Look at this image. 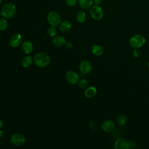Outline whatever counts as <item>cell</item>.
I'll list each match as a JSON object with an SVG mask.
<instances>
[{
	"label": "cell",
	"instance_id": "obj_1",
	"mask_svg": "<svg viewBox=\"0 0 149 149\" xmlns=\"http://www.w3.org/2000/svg\"><path fill=\"white\" fill-rule=\"evenodd\" d=\"M33 62L38 67L43 68L49 65L51 58L45 52H39L34 55Z\"/></svg>",
	"mask_w": 149,
	"mask_h": 149
},
{
	"label": "cell",
	"instance_id": "obj_2",
	"mask_svg": "<svg viewBox=\"0 0 149 149\" xmlns=\"http://www.w3.org/2000/svg\"><path fill=\"white\" fill-rule=\"evenodd\" d=\"M16 13V8L12 3H6L3 5L1 10V14L5 19L13 17Z\"/></svg>",
	"mask_w": 149,
	"mask_h": 149
},
{
	"label": "cell",
	"instance_id": "obj_3",
	"mask_svg": "<svg viewBox=\"0 0 149 149\" xmlns=\"http://www.w3.org/2000/svg\"><path fill=\"white\" fill-rule=\"evenodd\" d=\"M47 21L51 26L56 27L61 23V17L58 12L51 11L47 15Z\"/></svg>",
	"mask_w": 149,
	"mask_h": 149
},
{
	"label": "cell",
	"instance_id": "obj_4",
	"mask_svg": "<svg viewBox=\"0 0 149 149\" xmlns=\"http://www.w3.org/2000/svg\"><path fill=\"white\" fill-rule=\"evenodd\" d=\"M146 42L145 38L140 34H136L132 36L130 40V44L134 48L141 47Z\"/></svg>",
	"mask_w": 149,
	"mask_h": 149
},
{
	"label": "cell",
	"instance_id": "obj_5",
	"mask_svg": "<svg viewBox=\"0 0 149 149\" xmlns=\"http://www.w3.org/2000/svg\"><path fill=\"white\" fill-rule=\"evenodd\" d=\"M90 15L92 18L96 20H101L103 17V10L99 5H94L90 9Z\"/></svg>",
	"mask_w": 149,
	"mask_h": 149
},
{
	"label": "cell",
	"instance_id": "obj_6",
	"mask_svg": "<svg viewBox=\"0 0 149 149\" xmlns=\"http://www.w3.org/2000/svg\"><path fill=\"white\" fill-rule=\"evenodd\" d=\"M130 143L125 138H118L114 143V149H129Z\"/></svg>",
	"mask_w": 149,
	"mask_h": 149
},
{
	"label": "cell",
	"instance_id": "obj_7",
	"mask_svg": "<svg viewBox=\"0 0 149 149\" xmlns=\"http://www.w3.org/2000/svg\"><path fill=\"white\" fill-rule=\"evenodd\" d=\"M10 142L15 146H20L24 144L26 142V138L20 133H15L11 136Z\"/></svg>",
	"mask_w": 149,
	"mask_h": 149
},
{
	"label": "cell",
	"instance_id": "obj_8",
	"mask_svg": "<svg viewBox=\"0 0 149 149\" xmlns=\"http://www.w3.org/2000/svg\"><path fill=\"white\" fill-rule=\"evenodd\" d=\"M66 81L71 84H76L79 83V77L78 74L73 70H69L65 74Z\"/></svg>",
	"mask_w": 149,
	"mask_h": 149
},
{
	"label": "cell",
	"instance_id": "obj_9",
	"mask_svg": "<svg viewBox=\"0 0 149 149\" xmlns=\"http://www.w3.org/2000/svg\"><path fill=\"white\" fill-rule=\"evenodd\" d=\"M22 42V36L19 33L13 34L9 40V45L13 48H16L21 45Z\"/></svg>",
	"mask_w": 149,
	"mask_h": 149
},
{
	"label": "cell",
	"instance_id": "obj_10",
	"mask_svg": "<svg viewBox=\"0 0 149 149\" xmlns=\"http://www.w3.org/2000/svg\"><path fill=\"white\" fill-rule=\"evenodd\" d=\"M79 69L81 73L87 74L91 72L92 70V65L88 61L83 60L79 65Z\"/></svg>",
	"mask_w": 149,
	"mask_h": 149
},
{
	"label": "cell",
	"instance_id": "obj_11",
	"mask_svg": "<svg viewBox=\"0 0 149 149\" xmlns=\"http://www.w3.org/2000/svg\"><path fill=\"white\" fill-rule=\"evenodd\" d=\"M115 125L114 122L109 119L104 120L101 124V129L107 133H111L115 129Z\"/></svg>",
	"mask_w": 149,
	"mask_h": 149
},
{
	"label": "cell",
	"instance_id": "obj_12",
	"mask_svg": "<svg viewBox=\"0 0 149 149\" xmlns=\"http://www.w3.org/2000/svg\"><path fill=\"white\" fill-rule=\"evenodd\" d=\"M22 49L26 54H30L33 50V44L30 41H25L22 44Z\"/></svg>",
	"mask_w": 149,
	"mask_h": 149
},
{
	"label": "cell",
	"instance_id": "obj_13",
	"mask_svg": "<svg viewBox=\"0 0 149 149\" xmlns=\"http://www.w3.org/2000/svg\"><path fill=\"white\" fill-rule=\"evenodd\" d=\"M66 39L63 36H57L52 39L53 44L57 47H61L66 44Z\"/></svg>",
	"mask_w": 149,
	"mask_h": 149
},
{
	"label": "cell",
	"instance_id": "obj_14",
	"mask_svg": "<svg viewBox=\"0 0 149 149\" xmlns=\"http://www.w3.org/2000/svg\"><path fill=\"white\" fill-rule=\"evenodd\" d=\"M72 28V23L69 20L62 22L59 25V29L61 31H68Z\"/></svg>",
	"mask_w": 149,
	"mask_h": 149
},
{
	"label": "cell",
	"instance_id": "obj_15",
	"mask_svg": "<svg viewBox=\"0 0 149 149\" xmlns=\"http://www.w3.org/2000/svg\"><path fill=\"white\" fill-rule=\"evenodd\" d=\"M78 3L81 9L86 10L91 7L93 0H78Z\"/></svg>",
	"mask_w": 149,
	"mask_h": 149
},
{
	"label": "cell",
	"instance_id": "obj_16",
	"mask_svg": "<svg viewBox=\"0 0 149 149\" xmlns=\"http://www.w3.org/2000/svg\"><path fill=\"white\" fill-rule=\"evenodd\" d=\"M97 94V89L93 86L88 87L86 88L84 91V95L88 98L94 97Z\"/></svg>",
	"mask_w": 149,
	"mask_h": 149
},
{
	"label": "cell",
	"instance_id": "obj_17",
	"mask_svg": "<svg viewBox=\"0 0 149 149\" xmlns=\"http://www.w3.org/2000/svg\"><path fill=\"white\" fill-rule=\"evenodd\" d=\"M91 52L96 56H100L104 53V48L100 45L95 44L91 48Z\"/></svg>",
	"mask_w": 149,
	"mask_h": 149
},
{
	"label": "cell",
	"instance_id": "obj_18",
	"mask_svg": "<svg viewBox=\"0 0 149 149\" xmlns=\"http://www.w3.org/2000/svg\"><path fill=\"white\" fill-rule=\"evenodd\" d=\"M33 59L31 58V56L27 55L24 56L22 60V65L24 68H29L33 63Z\"/></svg>",
	"mask_w": 149,
	"mask_h": 149
},
{
	"label": "cell",
	"instance_id": "obj_19",
	"mask_svg": "<svg viewBox=\"0 0 149 149\" xmlns=\"http://www.w3.org/2000/svg\"><path fill=\"white\" fill-rule=\"evenodd\" d=\"M127 122V118L125 115H119L116 118V123L120 126H123Z\"/></svg>",
	"mask_w": 149,
	"mask_h": 149
},
{
	"label": "cell",
	"instance_id": "obj_20",
	"mask_svg": "<svg viewBox=\"0 0 149 149\" xmlns=\"http://www.w3.org/2000/svg\"><path fill=\"white\" fill-rule=\"evenodd\" d=\"M76 18L79 22H80V23L84 22L86 19V13L83 10H80L78 11L77 15H76Z\"/></svg>",
	"mask_w": 149,
	"mask_h": 149
},
{
	"label": "cell",
	"instance_id": "obj_21",
	"mask_svg": "<svg viewBox=\"0 0 149 149\" xmlns=\"http://www.w3.org/2000/svg\"><path fill=\"white\" fill-rule=\"evenodd\" d=\"M8 27V22L5 18L0 19V30L4 31Z\"/></svg>",
	"mask_w": 149,
	"mask_h": 149
},
{
	"label": "cell",
	"instance_id": "obj_22",
	"mask_svg": "<svg viewBox=\"0 0 149 149\" xmlns=\"http://www.w3.org/2000/svg\"><path fill=\"white\" fill-rule=\"evenodd\" d=\"M56 29L54 26H51L48 27L47 30V34L50 37H54L56 34Z\"/></svg>",
	"mask_w": 149,
	"mask_h": 149
},
{
	"label": "cell",
	"instance_id": "obj_23",
	"mask_svg": "<svg viewBox=\"0 0 149 149\" xmlns=\"http://www.w3.org/2000/svg\"><path fill=\"white\" fill-rule=\"evenodd\" d=\"M78 83H79V87L81 88H87L88 85V83L87 80L86 79H83L79 80Z\"/></svg>",
	"mask_w": 149,
	"mask_h": 149
},
{
	"label": "cell",
	"instance_id": "obj_24",
	"mask_svg": "<svg viewBox=\"0 0 149 149\" xmlns=\"http://www.w3.org/2000/svg\"><path fill=\"white\" fill-rule=\"evenodd\" d=\"M78 2V0H66V4L69 6H74Z\"/></svg>",
	"mask_w": 149,
	"mask_h": 149
},
{
	"label": "cell",
	"instance_id": "obj_25",
	"mask_svg": "<svg viewBox=\"0 0 149 149\" xmlns=\"http://www.w3.org/2000/svg\"><path fill=\"white\" fill-rule=\"evenodd\" d=\"M141 52L139 48H134L133 50V55L136 58H139L141 56Z\"/></svg>",
	"mask_w": 149,
	"mask_h": 149
},
{
	"label": "cell",
	"instance_id": "obj_26",
	"mask_svg": "<svg viewBox=\"0 0 149 149\" xmlns=\"http://www.w3.org/2000/svg\"><path fill=\"white\" fill-rule=\"evenodd\" d=\"M65 45L66 48H68V49H70L72 47V44L70 42H66Z\"/></svg>",
	"mask_w": 149,
	"mask_h": 149
},
{
	"label": "cell",
	"instance_id": "obj_27",
	"mask_svg": "<svg viewBox=\"0 0 149 149\" xmlns=\"http://www.w3.org/2000/svg\"><path fill=\"white\" fill-rule=\"evenodd\" d=\"M93 2L96 5H100L102 3L103 0H93Z\"/></svg>",
	"mask_w": 149,
	"mask_h": 149
},
{
	"label": "cell",
	"instance_id": "obj_28",
	"mask_svg": "<svg viewBox=\"0 0 149 149\" xmlns=\"http://www.w3.org/2000/svg\"><path fill=\"white\" fill-rule=\"evenodd\" d=\"M2 126H3V121H2V120L0 118V129L2 127Z\"/></svg>",
	"mask_w": 149,
	"mask_h": 149
},
{
	"label": "cell",
	"instance_id": "obj_29",
	"mask_svg": "<svg viewBox=\"0 0 149 149\" xmlns=\"http://www.w3.org/2000/svg\"><path fill=\"white\" fill-rule=\"evenodd\" d=\"M2 134H3V132H2V131L0 130V137L2 136Z\"/></svg>",
	"mask_w": 149,
	"mask_h": 149
},
{
	"label": "cell",
	"instance_id": "obj_30",
	"mask_svg": "<svg viewBox=\"0 0 149 149\" xmlns=\"http://www.w3.org/2000/svg\"><path fill=\"white\" fill-rule=\"evenodd\" d=\"M1 3H2V0H0V5H1Z\"/></svg>",
	"mask_w": 149,
	"mask_h": 149
},
{
	"label": "cell",
	"instance_id": "obj_31",
	"mask_svg": "<svg viewBox=\"0 0 149 149\" xmlns=\"http://www.w3.org/2000/svg\"><path fill=\"white\" fill-rule=\"evenodd\" d=\"M148 68H149V62H148Z\"/></svg>",
	"mask_w": 149,
	"mask_h": 149
},
{
	"label": "cell",
	"instance_id": "obj_32",
	"mask_svg": "<svg viewBox=\"0 0 149 149\" xmlns=\"http://www.w3.org/2000/svg\"><path fill=\"white\" fill-rule=\"evenodd\" d=\"M1 11H0V16H1Z\"/></svg>",
	"mask_w": 149,
	"mask_h": 149
}]
</instances>
